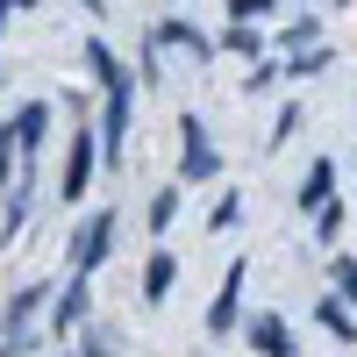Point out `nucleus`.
I'll use <instances>...</instances> for the list:
<instances>
[{
	"mask_svg": "<svg viewBox=\"0 0 357 357\" xmlns=\"http://www.w3.org/2000/svg\"><path fill=\"white\" fill-rule=\"evenodd\" d=\"M107 236H114V215H93V222L79 229V250H72V264H79V272H93V264L107 257Z\"/></svg>",
	"mask_w": 357,
	"mask_h": 357,
	"instance_id": "f257e3e1",
	"label": "nucleus"
},
{
	"mask_svg": "<svg viewBox=\"0 0 357 357\" xmlns=\"http://www.w3.org/2000/svg\"><path fill=\"white\" fill-rule=\"evenodd\" d=\"M86 178H93V143L72 136V158H65V200H79V193H86Z\"/></svg>",
	"mask_w": 357,
	"mask_h": 357,
	"instance_id": "f03ea898",
	"label": "nucleus"
},
{
	"mask_svg": "<svg viewBox=\"0 0 357 357\" xmlns=\"http://www.w3.org/2000/svg\"><path fill=\"white\" fill-rule=\"evenodd\" d=\"M215 172V151H207V136H200V122L186 114V178H207Z\"/></svg>",
	"mask_w": 357,
	"mask_h": 357,
	"instance_id": "7ed1b4c3",
	"label": "nucleus"
},
{
	"mask_svg": "<svg viewBox=\"0 0 357 357\" xmlns=\"http://www.w3.org/2000/svg\"><path fill=\"white\" fill-rule=\"evenodd\" d=\"M236 293H243V264L222 279V301H215V314H207V329H229V321H236Z\"/></svg>",
	"mask_w": 357,
	"mask_h": 357,
	"instance_id": "20e7f679",
	"label": "nucleus"
},
{
	"mask_svg": "<svg viewBox=\"0 0 357 357\" xmlns=\"http://www.w3.org/2000/svg\"><path fill=\"white\" fill-rule=\"evenodd\" d=\"M172 272H178L172 250H158V257H151V272H143V293H151V301H165V293H172Z\"/></svg>",
	"mask_w": 357,
	"mask_h": 357,
	"instance_id": "39448f33",
	"label": "nucleus"
},
{
	"mask_svg": "<svg viewBox=\"0 0 357 357\" xmlns=\"http://www.w3.org/2000/svg\"><path fill=\"white\" fill-rule=\"evenodd\" d=\"M329 178H336L329 165H314V172H307V193H301V207H321V200H329Z\"/></svg>",
	"mask_w": 357,
	"mask_h": 357,
	"instance_id": "423d86ee",
	"label": "nucleus"
},
{
	"mask_svg": "<svg viewBox=\"0 0 357 357\" xmlns=\"http://www.w3.org/2000/svg\"><path fill=\"white\" fill-rule=\"evenodd\" d=\"M79 314H86V286L72 279V286H65V307H57V321H65V329H72V321H79Z\"/></svg>",
	"mask_w": 357,
	"mask_h": 357,
	"instance_id": "0eeeda50",
	"label": "nucleus"
},
{
	"mask_svg": "<svg viewBox=\"0 0 357 357\" xmlns=\"http://www.w3.org/2000/svg\"><path fill=\"white\" fill-rule=\"evenodd\" d=\"M257 350H272V357H286V329H279V321H257Z\"/></svg>",
	"mask_w": 357,
	"mask_h": 357,
	"instance_id": "6e6552de",
	"label": "nucleus"
},
{
	"mask_svg": "<svg viewBox=\"0 0 357 357\" xmlns=\"http://www.w3.org/2000/svg\"><path fill=\"white\" fill-rule=\"evenodd\" d=\"M36 129H43V107H22V122H15L8 136H22V143H36Z\"/></svg>",
	"mask_w": 357,
	"mask_h": 357,
	"instance_id": "1a4fd4ad",
	"label": "nucleus"
},
{
	"mask_svg": "<svg viewBox=\"0 0 357 357\" xmlns=\"http://www.w3.org/2000/svg\"><path fill=\"white\" fill-rule=\"evenodd\" d=\"M172 215H178V193H158V200H151V229H165Z\"/></svg>",
	"mask_w": 357,
	"mask_h": 357,
	"instance_id": "9d476101",
	"label": "nucleus"
},
{
	"mask_svg": "<svg viewBox=\"0 0 357 357\" xmlns=\"http://www.w3.org/2000/svg\"><path fill=\"white\" fill-rule=\"evenodd\" d=\"M336 286H343L350 301H357V264H336Z\"/></svg>",
	"mask_w": 357,
	"mask_h": 357,
	"instance_id": "9b49d317",
	"label": "nucleus"
}]
</instances>
